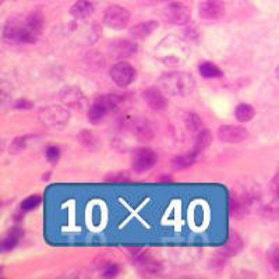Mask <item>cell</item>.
Listing matches in <instances>:
<instances>
[{"label":"cell","instance_id":"cell-1","mask_svg":"<svg viewBox=\"0 0 279 279\" xmlns=\"http://www.w3.org/2000/svg\"><path fill=\"white\" fill-rule=\"evenodd\" d=\"M159 84L163 91L173 97H186L193 92L195 81L187 73H169L159 80Z\"/></svg>","mask_w":279,"mask_h":279},{"label":"cell","instance_id":"cell-2","mask_svg":"<svg viewBox=\"0 0 279 279\" xmlns=\"http://www.w3.org/2000/svg\"><path fill=\"white\" fill-rule=\"evenodd\" d=\"M258 188L251 187L241 190L237 193H233L229 198V212L233 219H241L244 218L254 202L258 200Z\"/></svg>","mask_w":279,"mask_h":279},{"label":"cell","instance_id":"cell-3","mask_svg":"<svg viewBox=\"0 0 279 279\" xmlns=\"http://www.w3.org/2000/svg\"><path fill=\"white\" fill-rule=\"evenodd\" d=\"M38 117L42 124L49 127H58V126H65L69 122L70 113L62 106H48L39 111Z\"/></svg>","mask_w":279,"mask_h":279},{"label":"cell","instance_id":"cell-4","mask_svg":"<svg viewBox=\"0 0 279 279\" xmlns=\"http://www.w3.org/2000/svg\"><path fill=\"white\" fill-rule=\"evenodd\" d=\"M129 21H130V13L124 7H108L104 14L105 26L109 27L111 30H115V31H120V30L126 28Z\"/></svg>","mask_w":279,"mask_h":279},{"label":"cell","instance_id":"cell-5","mask_svg":"<svg viewBox=\"0 0 279 279\" xmlns=\"http://www.w3.org/2000/svg\"><path fill=\"white\" fill-rule=\"evenodd\" d=\"M131 165L137 173H143L145 170L152 169L158 162V156L151 148H138L134 151L133 158H131Z\"/></svg>","mask_w":279,"mask_h":279},{"label":"cell","instance_id":"cell-6","mask_svg":"<svg viewBox=\"0 0 279 279\" xmlns=\"http://www.w3.org/2000/svg\"><path fill=\"white\" fill-rule=\"evenodd\" d=\"M111 78L117 87H129L136 80V69L127 62H117L111 69Z\"/></svg>","mask_w":279,"mask_h":279},{"label":"cell","instance_id":"cell-7","mask_svg":"<svg viewBox=\"0 0 279 279\" xmlns=\"http://www.w3.org/2000/svg\"><path fill=\"white\" fill-rule=\"evenodd\" d=\"M133 257H134L137 268L140 269V272L143 275H159L162 272V265L145 251L136 250V251H133Z\"/></svg>","mask_w":279,"mask_h":279},{"label":"cell","instance_id":"cell-8","mask_svg":"<svg viewBox=\"0 0 279 279\" xmlns=\"http://www.w3.org/2000/svg\"><path fill=\"white\" fill-rule=\"evenodd\" d=\"M126 126L133 133V136L137 137L140 141H149L154 137V129L148 120L141 117H129L126 120Z\"/></svg>","mask_w":279,"mask_h":279},{"label":"cell","instance_id":"cell-9","mask_svg":"<svg viewBox=\"0 0 279 279\" xmlns=\"http://www.w3.org/2000/svg\"><path fill=\"white\" fill-rule=\"evenodd\" d=\"M137 44H134L133 41H129V39H117V41H113L108 51H109V55L112 58L120 59V60H124V59L131 58L137 53Z\"/></svg>","mask_w":279,"mask_h":279},{"label":"cell","instance_id":"cell-10","mask_svg":"<svg viewBox=\"0 0 279 279\" xmlns=\"http://www.w3.org/2000/svg\"><path fill=\"white\" fill-rule=\"evenodd\" d=\"M247 130L243 126H233V124H225L218 129V137L223 143L239 144L246 140Z\"/></svg>","mask_w":279,"mask_h":279},{"label":"cell","instance_id":"cell-11","mask_svg":"<svg viewBox=\"0 0 279 279\" xmlns=\"http://www.w3.org/2000/svg\"><path fill=\"white\" fill-rule=\"evenodd\" d=\"M200 16L207 21H215L223 17L225 3L222 0H204L200 5Z\"/></svg>","mask_w":279,"mask_h":279},{"label":"cell","instance_id":"cell-12","mask_svg":"<svg viewBox=\"0 0 279 279\" xmlns=\"http://www.w3.org/2000/svg\"><path fill=\"white\" fill-rule=\"evenodd\" d=\"M60 101L69 106V108H76V109H83L85 104V97L81 90L76 87H66L59 94Z\"/></svg>","mask_w":279,"mask_h":279},{"label":"cell","instance_id":"cell-13","mask_svg":"<svg viewBox=\"0 0 279 279\" xmlns=\"http://www.w3.org/2000/svg\"><path fill=\"white\" fill-rule=\"evenodd\" d=\"M166 20L176 26H183L190 20V10L186 5L179 2L170 3L166 9Z\"/></svg>","mask_w":279,"mask_h":279},{"label":"cell","instance_id":"cell-14","mask_svg":"<svg viewBox=\"0 0 279 279\" xmlns=\"http://www.w3.org/2000/svg\"><path fill=\"white\" fill-rule=\"evenodd\" d=\"M24 34H26V23L13 20L9 21L5 27L3 37L10 44H24Z\"/></svg>","mask_w":279,"mask_h":279},{"label":"cell","instance_id":"cell-15","mask_svg":"<svg viewBox=\"0 0 279 279\" xmlns=\"http://www.w3.org/2000/svg\"><path fill=\"white\" fill-rule=\"evenodd\" d=\"M144 101L147 102L151 111H163L168 106V101L163 95V92L158 88H147L143 92Z\"/></svg>","mask_w":279,"mask_h":279},{"label":"cell","instance_id":"cell-16","mask_svg":"<svg viewBox=\"0 0 279 279\" xmlns=\"http://www.w3.org/2000/svg\"><path fill=\"white\" fill-rule=\"evenodd\" d=\"M94 13V5L90 0H78L70 9V14L74 19L84 20Z\"/></svg>","mask_w":279,"mask_h":279},{"label":"cell","instance_id":"cell-17","mask_svg":"<svg viewBox=\"0 0 279 279\" xmlns=\"http://www.w3.org/2000/svg\"><path fill=\"white\" fill-rule=\"evenodd\" d=\"M108 115H109V111L106 109V106L98 98L97 101L91 105L90 111H88V120L92 124H99L101 122H104L105 117L108 116Z\"/></svg>","mask_w":279,"mask_h":279},{"label":"cell","instance_id":"cell-18","mask_svg":"<svg viewBox=\"0 0 279 279\" xmlns=\"http://www.w3.org/2000/svg\"><path fill=\"white\" fill-rule=\"evenodd\" d=\"M156 28H158L156 21H144V23H140V24H137L131 28L130 35L136 39H144L149 37Z\"/></svg>","mask_w":279,"mask_h":279},{"label":"cell","instance_id":"cell-19","mask_svg":"<svg viewBox=\"0 0 279 279\" xmlns=\"http://www.w3.org/2000/svg\"><path fill=\"white\" fill-rule=\"evenodd\" d=\"M243 248V240L240 239L239 234H230V237L227 239L226 244L221 248V254L225 257H233L236 254H239Z\"/></svg>","mask_w":279,"mask_h":279},{"label":"cell","instance_id":"cell-20","mask_svg":"<svg viewBox=\"0 0 279 279\" xmlns=\"http://www.w3.org/2000/svg\"><path fill=\"white\" fill-rule=\"evenodd\" d=\"M24 236V230L20 226H14L9 233L5 236V239L2 240V250L3 251H10L13 250L14 247L17 246V243L20 241V239Z\"/></svg>","mask_w":279,"mask_h":279},{"label":"cell","instance_id":"cell-21","mask_svg":"<svg viewBox=\"0 0 279 279\" xmlns=\"http://www.w3.org/2000/svg\"><path fill=\"white\" fill-rule=\"evenodd\" d=\"M212 141V136L208 130H200L198 136H197V140H195L194 148H193V154L195 156L198 155L200 152H202L204 149H207L209 147V144Z\"/></svg>","mask_w":279,"mask_h":279},{"label":"cell","instance_id":"cell-22","mask_svg":"<svg viewBox=\"0 0 279 279\" xmlns=\"http://www.w3.org/2000/svg\"><path fill=\"white\" fill-rule=\"evenodd\" d=\"M254 115H255V111L250 104H240L234 109V116L240 123L250 122L254 117Z\"/></svg>","mask_w":279,"mask_h":279},{"label":"cell","instance_id":"cell-23","mask_svg":"<svg viewBox=\"0 0 279 279\" xmlns=\"http://www.w3.org/2000/svg\"><path fill=\"white\" fill-rule=\"evenodd\" d=\"M198 70L204 78H218L223 76L221 69L211 62H202L201 65L198 66Z\"/></svg>","mask_w":279,"mask_h":279},{"label":"cell","instance_id":"cell-24","mask_svg":"<svg viewBox=\"0 0 279 279\" xmlns=\"http://www.w3.org/2000/svg\"><path fill=\"white\" fill-rule=\"evenodd\" d=\"M261 214L265 218L269 219H276L279 218V197H275L273 200L265 204L262 209H261Z\"/></svg>","mask_w":279,"mask_h":279},{"label":"cell","instance_id":"cell-25","mask_svg":"<svg viewBox=\"0 0 279 279\" xmlns=\"http://www.w3.org/2000/svg\"><path fill=\"white\" fill-rule=\"evenodd\" d=\"M77 138L78 141L83 144V145H85L87 148L97 149L98 147H99V141H98L97 136H95L94 133H91V131L88 130L81 131V133L78 134Z\"/></svg>","mask_w":279,"mask_h":279},{"label":"cell","instance_id":"cell-26","mask_svg":"<svg viewBox=\"0 0 279 279\" xmlns=\"http://www.w3.org/2000/svg\"><path fill=\"white\" fill-rule=\"evenodd\" d=\"M195 161V155L191 152V154H187V155H180L176 156L172 159V168L175 170H180V169H186L188 166H191Z\"/></svg>","mask_w":279,"mask_h":279},{"label":"cell","instance_id":"cell-27","mask_svg":"<svg viewBox=\"0 0 279 279\" xmlns=\"http://www.w3.org/2000/svg\"><path fill=\"white\" fill-rule=\"evenodd\" d=\"M26 23L27 26L30 27L33 31H35L38 35L42 33V28H44V17H42V14L39 13V12H35V13L30 14Z\"/></svg>","mask_w":279,"mask_h":279},{"label":"cell","instance_id":"cell-28","mask_svg":"<svg viewBox=\"0 0 279 279\" xmlns=\"http://www.w3.org/2000/svg\"><path fill=\"white\" fill-rule=\"evenodd\" d=\"M266 257H268V261L273 268V271L279 272V244H273L269 247Z\"/></svg>","mask_w":279,"mask_h":279},{"label":"cell","instance_id":"cell-29","mask_svg":"<svg viewBox=\"0 0 279 279\" xmlns=\"http://www.w3.org/2000/svg\"><path fill=\"white\" fill-rule=\"evenodd\" d=\"M41 202V197L38 194L30 195L28 198H26L24 201L21 202V209L23 211H31L34 208H37Z\"/></svg>","mask_w":279,"mask_h":279},{"label":"cell","instance_id":"cell-30","mask_svg":"<svg viewBox=\"0 0 279 279\" xmlns=\"http://www.w3.org/2000/svg\"><path fill=\"white\" fill-rule=\"evenodd\" d=\"M106 182H129L130 176L127 172H111L109 175L105 177Z\"/></svg>","mask_w":279,"mask_h":279},{"label":"cell","instance_id":"cell-31","mask_svg":"<svg viewBox=\"0 0 279 279\" xmlns=\"http://www.w3.org/2000/svg\"><path fill=\"white\" fill-rule=\"evenodd\" d=\"M186 123H187L188 130L191 131L201 130V129H200V127H201V120H200V117L197 116L195 113H190V115H188Z\"/></svg>","mask_w":279,"mask_h":279},{"label":"cell","instance_id":"cell-32","mask_svg":"<svg viewBox=\"0 0 279 279\" xmlns=\"http://www.w3.org/2000/svg\"><path fill=\"white\" fill-rule=\"evenodd\" d=\"M60 158V151L58 147H48L46 148V159L51 163H56Z\"/></svg>","mask_w":279,"mask_h":279},{"label":"cell","instance_id":"cell-33","mask_svg":"<svg viewBox=\"0 0 279 279\" xmlns=\"http://www.w3.org/2000/svg\"><path fill=\"white\" fill-rule=\"evenodd\" d=\"M117 273H119V266H117L116 264H113V262H109V264L102 269V276H105V278L116 276Z\"/></svg>","mask_w":279,"mask_h":279},{"label":"cell","instance_id":"cell-34","mask_svg":"<svg viewBox=\"0 0 279 279\" xmlns=\"http://www.w3.org/2000/svg\"><path fill=\"white\" fill-rule=\"evenodd\" d=\"M271 191L275 197H279V173L273 176V179L271 180Z\"/></svg>","mask_w":279,"mask_h":279},{"label":"cell","instance_id":"cell-35","mask_svg":"<svg viewBox=\"0 0 279 279\" xmlns=\"http://www.w3.org/2000/svg\"><path fill=\"white\" fill-rule=\"evenodd\" d=\"M24 144H26V138H17L13 143V145L10 147V149H12L13 152L21 151V149L24 148Z\"/></svg>","mask_w":279,"mask_h":279},{"label":"cell","instance_id":"cell-36","mask_svg":"<svg viewBox=\"0 0 279 279\" xmlns=\"http://www.w3.org/2000/svg\"><path fill=\"white\" fill-rule=\"evenodd\" d=\"M31 106H33V104H31L30 101H26V99L17 101V102L14 104V108H16V109H30Z\"/></svg>","mask_w":279,"mask_h":279},{"label":"cell","instance_id":"cell-37","mask_svg":"<svg viewBox=\"0 0 279 279\" xmlns=\"http://www.w3.org/2000/svg\"><path fill=\"white\" fill-rule=\"evenodd\" d=\"M276 73H278V77H279V67H278V70H276Z\"/></svg>","mask_w":279,"mask_h":279}]
</instances>
